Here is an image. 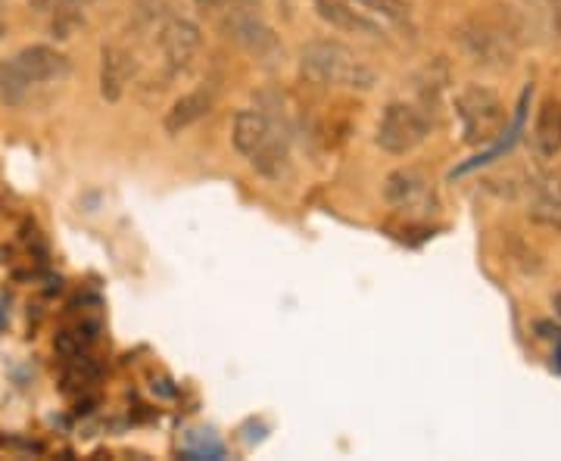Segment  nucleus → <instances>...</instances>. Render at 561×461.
Returning <instances> with one entry per match:
<instances>
[{
    "label": "nucleus",
    "instance_id": "1",
    "mask_svg": "<svg viewBox=\"0 0 561 461\" xmlns=\"http://www.w3.org/2000/svg\"><path fill=\"white\" fill-rule=\"evenodd\" d=\"M72 76V60L50 44H28L13 57L0 60V101L10 106H25L38 91Z\"/></svg>",
    "mask_w": 561,
    "mask_h": 461
},
{
    "label": "nucleus",
    "instance_id": "2",
    "mask_svg": "<svg viewBox=\"0 0 561 461\" xmlns=\"http://www.w3.org/2000/svg\"><path fill=\"white\" fill-rule=\"evenodd\" d=\"M465 57L483 69H505L518 57L522 22L512 10H486L465 20L456 32Z\"/></svg>",
    "mask_w": 561,
    "mask_h": 461
},
{
    "label": "nucleus",
    "instance_id": "3",
    "mask_svg": "<svg viewBox=\"0 0 561 461\" xmlns=\"http://www.w3.org/2000/svg\"><path fill=\"white\" fill-rule=\"evenodd\" d=\"M300 76L319 88H346V91H371L378 84V72L353 47L331 38L302 44Z\"/></svg>",
    "mask_w": 561,
    "mask_h": 461
},
{
    "label": "nucleus",
    "instance_id": "4",
    "mask_svg": "<svg viewBox=\"0 0 561 461\" xmlns=\"http://www.w3.org/2000/svg\"><path fill=\"white\" fill-rule=\"evenodd\" d=\"M231 143L260 175L280 181L290 169V150L280 125L262 110H238L231 125Z\"/></svg>",
    "mask_w": 561,
    "mask_h": 461
},
{
    "label": "nucleus",
    "instance_id": "5",
    "mask_svg": "<svg viewBox=\"0 0 561 461\" xmlns=\"http://www.w3.org/2000/svg\"><path fill=\"white\" fill-rule=\"evenodd\" d=\"M221 28L253 60L278 62V57L284 54L275 28L265 16L262 0H228L221 10Z\"/></svg>",
    "mask_w": 561,
    "mask_h": 461
},
{
    "label": "nucleus",
    "instance_id": "6",
    "mask_svg": "<svg viewBox=\"0 0 561 461\" xmlns=\"http://www.w3.org/2000/svg\"><path fill=\"white\" fill-rule=\"evenodd\" d=\"M456 116L461 122V141L471 147H490L505 135L508 110L496 91L483 84H468L456 94Z\"/></svg>",
    "mask_w": 561,
    "mask_h": 461
},
{
    "label": "nucleus",
    "instance_id": "7",
    "mask_svg": "<svg viewBox=\"0 0 561 461\" xmlns=\"http://www.w3.org/2000/svg\"><path fill=\"white\" fill-rule=\"evenodd\" d=\"M434 122L427 116V110L419 103L390 101L383 106L378 128H375V143L390 157H409L415 153L421 143L427 141Z\"/></svg>",
    "mask_w": 561,
    "mask_h": 461
},
{
    "label": "nucleus",
    "instance_id": "8",
    "mask_svg": "<svg viewBox=\"0 0 561 461\" xmlns=\"http://www.w3.org/2000/svg\"><path fill=\"white\" fill-rule=\"evenodd\" d=\"M157 41H160V54L169 76H184L201 54L203 32L194 20L172 13L169 20L160 22V38Z\"/></svg>",
    "mask_w": 561,
    "mask_h": 461
},
{
    "label": "nucleus",
    "instance_id": "9",
    "mask_svg": "<svg viewBox=\"0 0 561 461\" xmlns=\"http://www.w3.org/2000/svg\"><path fill=\"white\" fill-rule=\"evenodd\" d=\"M383 200L390 203L393 209H400V212H409V216L412 212L427 216L431 206H434V187H431V178L421 169L402 165V169H393L383 178Z\"/></svg>",
    "mask_w": 561,
    "mask_h": 461
},
{
    "label": "nucleus",
    "instance_id": "10",
    "mask_svg": "<svg viewBox=\"0 0 561 461\" xmlns=\"http://www.w3.org/2000/svg\"><path fill=\"white\" fill-rule=\"evenodd\" d=\"M213 106H216V88L213 84H201V88L181 94L179 101L165 110V119H162L165 135H172V138L184 135L187 128H194L197 122L206 119L213 113Z\"/></svg>",
    "mask_w": 561,
    "mask_h": 461
},
{
    "label": "nucleus",
    "instance_id": "11",
    "mask_svg": "<svg viewBox=\"0 0 561 461\" xmlns=\"http://www.w3.org/2000/svg\"><path fill=\"white\" fill-rule=\"evenodd\" d=\"M138 72V60L125 44H106L101 54V97L116 103L122 101L125 88Z\"/></svg>",
    "mask_w": 561,
    "mask_h": 461
},
{
    "label": "nucleus",
    "instance_id": "12",
    "mask_svg": "<svg viewBox=\"0 0 561 461\" xmlns=\"http://www.w3.org/2000/svg\"><path fill=\"white\" fill-rule=\"evenodd\" d=\"M316 13L328 25L341 28V32H350V35H365V38H381L383 28L381 22L368 13H362L359 7L353 0H312Z\"/></svg>",
    "mask_w": 561,
    "mask_h": 461
},
{
    "label": "nucleus",
    "instance_id": "13",
    "mask_svg": "<svg viewBox=\"0 0 561 461\" xmlns=\"http://www.w3.org/2000/svg\"><path fill=\"white\" fill-rule=\"evenodd\" d=\"M530 147L540 160H556L561 153V101L546 97L534 116L530 128Z\"/></svg>",
    "mask_w": 561,
    "mask_h": 461
},
{
    "label": "nucleus",
    "instance_id": "14",
    "mask_svg": "<svg viewBox=\"0 0 561 461\" xmlns=\"http://www.w3.org/2000/svg\"><path fill=\"white\" fill-rule=\"evenodd\" d=\"M527 216L542 224V228H556L561 231V172L559 175H546L530 187V209Z\"/></svg>",
    "mask_w": 561,
    "mask_h": 461
},
{
    "label": "nucleus",
    "instance_id": "15",
    "mask_svg": "<svg viewBox=\"0 0 561 461\" xmlns=\"http://www.w3.org/2000/svg\"><path fill=\"white\" fill-rule=\"evenodd\" d=\"M362 13L375 16L378 22L397 25V28H412V7L409 0H353Z\"/></svg>",
    "mask_w": 561,
    "mask_h": 461
},
{
    "label": "nucleus",
    "instance_id": "16",
    "mask_svg": "<svg viewBox=\"0 0 561 461\" xmlns=\"http://www.w3.org/2000/svg\"><path fill=\"white\" fill-rule=\"evenodd\" d=\"M94 0H28V7L41 13V16H57V20H66V16H79L81 10H88Z\"/></svg>",
    "mask_w": 561,
    "mask_h": 461
},
{
    "label": "nucleus",
    "instance_id": "17",
    "mask_svg": "<svg viewBox=\"0 0 561 461\" xmlns=\"http://www.w3.org/2000/svg\"><path fill=\"white\" fill-rule=\"evenodd\" d=\"M135 10L144 25H160L175 13V0H135Z\"/></svg>",
    "mask_w": 561,
    "mask_h": 461
},
{
    "label": "nucleus",
    "instance_id": "18",
    "mask_svg": "<svg viewBox=\"0 0 561 461\" xmlns=\"http://www.w3.org/2000/svg\"><path fill=\"white\" fill-rule=\"evenodd\" d=\"M225 3L228 0H194V7H197L201 16H219L221 10H225Z\"/></svg>",
    "mask_w": 561,
    "mask_h": 461
},
{
    "label": "nucleus",
    "instance_id": "19",
    "mask_svg": "<svg viewBox=\"0 0 561 461\" xmlns=\"http://www.w3.org/2000/svg\"><path fill=\"white\" fill-rule=\"evenodd\" d=\"M549 20H552L556 35H561V0H549Z\"/></svg>",
    "mask_w": 561,
    "mask_h": 461
},
{
    "label": "nucleus",
    "instance_id": "20",
    "mask_svg": "<svg viewBox=\"0 0 561 461\" xmlns=\"http://www.w3.org/2000/svg\"><path fill=\"white\" fill-rule=\"evenodd\" d=\"M556 343H559V349H556V365H559V371H561V337Z\"/></svg>",
    "mask_w": 561,
    "mask_h": 461
},
{
    "label": "nucleus",
    "instance_id": "21",
    "mask_svg": "<svg viewBox=\"0 0 561 461\" xmlns=\"http://www.w3.org/2000/svg\"><path fill=\"white\" fill-rule=\"evenodd\" d=\"M3 38H7V22L0 20V41H3Z\"/></svg>",
    "mask_w": 561,
    "mask_h": 461
},
{
    "label": "nucleus",
    "instance_id": "22",
    "mask_svg": "<svg viewBox=\"0 0 561 461\" xmlns=\"http://www.w3.org/2000/svg\"><path fill=\"white\" fill-rule=\"evenodd\" d=\"M556 312H559V315H561V293H559V297H556Z\"/></svg>",
    "mask_w": 561,
    "mask_h": 461
},
{
    "label": "nucleus",
    "instance_id": "23",
    "mask_svg": "<svg viewBox=\"0 0 561 461\" xmlns=\"http://www.w3.org/2000/svg\"><path fill=\"white\" fill-rule=\"evenodd\" d=\"M3 3H7V0H0V7H3Z\"/></svg>",
    "mask_w": 561,
    "mask_h": 461
}]
</instances>
